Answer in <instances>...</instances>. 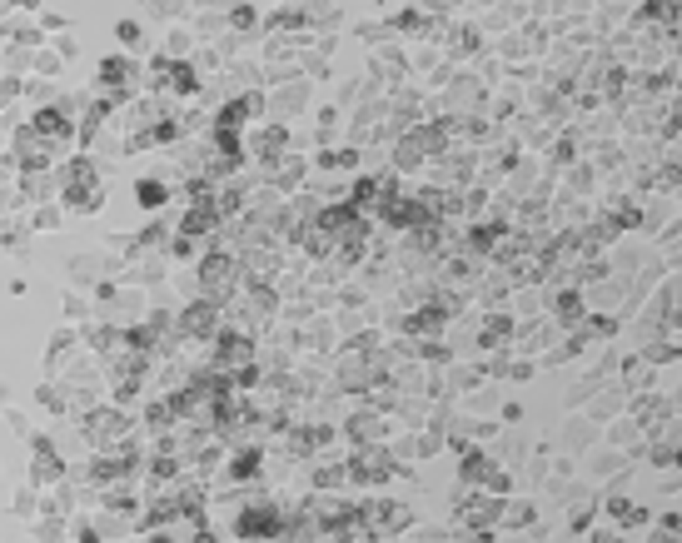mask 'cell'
Instances as JSON below:
<instances>
[{"mask_svg": "<svg viewBox=\"0 0 682 543\" xmlns=\"http://www.w3.org/2000/svg\"><path fill=\"white\" fill-rule=\"evenodd\" d=\"M159 199H164V190H159L155 180H150V185H140V204H159Z\"/></svg>", "mask_w": 682, "mask_h": 543, "instance_id": "1", "label": "cell"}]
</instances>
